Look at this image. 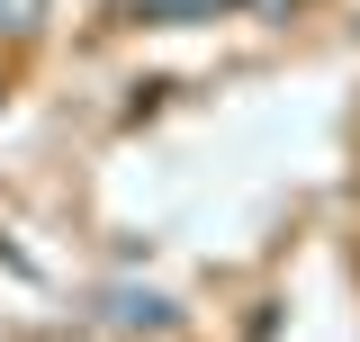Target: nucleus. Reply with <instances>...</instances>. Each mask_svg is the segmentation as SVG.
Here are the masks:
<instances>
[{
  "label": "nucleus",
  "instance_id": "1",
  "mask_svg": "<svg viewBox=\"0 0 360 342\" xmlns=\"http://www.w3.org/2000/svg\"><path fill=\"white\" fill-rule=\"evenodd\" d=\"M144 9H198V0H144Z\"/></svg>",
  "mask_w": 360,
  "mask_h": 342
}]
</instances>
